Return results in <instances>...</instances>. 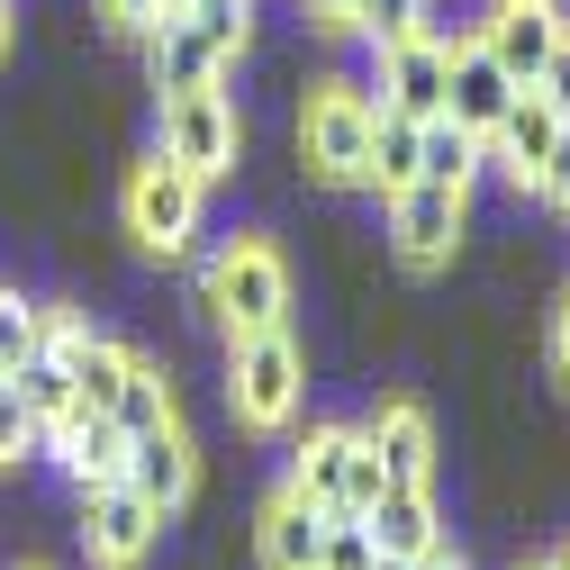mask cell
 <instances>
[{
    "instance_id": "6da1fadb",
    "label": "cell",
    "mask_w": 570,
    "mask_h": 570,
    "mask_svg": "<svg viewBox=\"0 0 570 570\" xmlns=\"http://www.w3.org/2000/svg\"><path fill=\"white\" fill-rule=\"evenodd\" d=\"M372 82L363 73H317L291 127V155L317 190H372Z\"/></svg>"
},
{
    "instance_id": "7a4b0ae2",
    "label": "cell",
    "mask_w": 570,
    "mask_h": 570,
    "mask_svg": "<svg viewBox=\"0 0 570 570\" xmlns=\"http://www.w3.org/2000/svg\"><path fill=\"white\" fill-rule=\"evenodd\" d=\"M308 407V353L291 326H263V335H227V416L245 435H281L299 425Z\"/></svg>"
},
{
    "instance_id": "3957f363",
    "label": "cell",
    "mask_w": 570,
    "mask_h": 570,
    "mask_svg": "<svg viewBox=\"0 0 570 570\" xmlns=\"http://www.w3.org/2000/svg\"><path fill=\"white\" fill-rule=\"evenodd\" d=\"M199 317H218L227 335H263L291 326V263L272 236H227L199 272Z\"/></svg>"
},
{
    "instance_id": "277c9868",
    "label": "cell",
    "mask_w": 570,
    "mask_h": 570,
    "mask_svg": "<svg viewBox=\"0 0 570 570\" xmlns=\"http://www.w3.org/2000/svg\"><path fill=\"white\" fill-rule=\"evenodd\" d=\"M155 155L181 164L190 181H236L245 164V109L227 82H208V91H164L155 100Z\"/></svg>"
},
{
    "instance_id": "5b68a950",
    "label": "cell",
    "mask_w": 570,
    "mask_h": 570,
    "mask_svg": "<svg viewBox=\"0 0 570 570\" xmlns=\"http://www.w3.org/2000/svg\"><path fill=\"white\" fill-rule=\"evenodd\" d=\"M199 199H208V181H190V173L164 164V155H136L127 181H118V227H127L136 254L173 263V254H190V236H199Z\"/></svg>"
},
{
    "instance_id": "8992f818",
    "label": "cell",
    "mask_w": 570,
    "mask_h": 570,
    "mask_svg": "<svg viewBox=\"0 0 570 570\" xmlns=\"http://www.w3.org/2000/svg\"><path fill=\"white\" fill-rule=\"evenodd\" d=\"M381 208H390V254L407 272H444L471 236V190H453V181H407Z\"/></svg>"
},
{
    "instance_id": "52a82bcc",
    "label": "cell",
    "mask_w": 570,
    "mask_h": 570,
    "mask_svg": "<svg viewBox=\"0 0 570 570\" xmlns=\"http://www.w3.org/2000/svg\"><path fill=\"white\" fill-rule=\"evenodd\" d=\"M164 508H146L127 480H100V489H82V517H73V534H82V552H91V570H146L155 561V543H164Z\"/></svg>"
},
{
    "instance_id": "ba28073f",
    "label": "cell",
    "mask_w": 570,
    "mask_h": 570,
    "mask_svg": "<svg viewBox=\"0 0 570 570\" xmlns=\"http://www.w3.org/2000/svg\"><path fill=\"white\" fill-rule=\"evenodd\" d=\"M444 55H453V37H399V46H372V109H399V118H444Z\"/></svg>"
},
{
    "instance_id": "9c48e42d",
    "label": "cell",
    "mask_w": 570,
    "mask_h": 570,
    "mask_svg": "<svg viewBox=\"0 0 570 570\" xmlns=\"http://www.w3.org/2000/svg\"><path fill=\"white\" fill-rule=\"evenodd\" d=\"M146 508H164V517H181L190 508V489H199V444H190V425L173 416V425H146V435H127V471H118Z\"/></svg>"
},
{
    "instance_id": "30bf717a",
    "label": "cell",
    "mask_w": 570,
    "mask_h": 570,
    "mask_svg": "<svg viewBox=\"0 0 570 570\" xmlns=\"http://www.w3.org/2000/svg\"><path fill=\"white\" fill-rule=\"evenodd\" d=\"M517 91H525V82H517L480 37H453V55H444V118H453V127H471L480 146H489V127L508 118Z\"/></svg>"
},
{
    "instance_id": "8fae6325",
    "label": "cell",
    "mask_w": 570,
    "mask_h": 570,
    "mask_svg": "<svg viewBox=\"0 0 570 570\" xmlns=\"http://www.w3.org/2000/svg\"><path fill=\"white\" fill-rule=\"evenodd\" d=\"M561 28H570L561 0H489V19H480L471 37H480L498 63H508L517 82H534V73H543V55L561 46Z\"/></svg>"
},
{
    "instance_id": "7c38bea8",
    "label": "cell",
    "mask_w": 570,
    "mask_h": 570,
    "mask_svg": "<svg viewBox=\"0 0 570 570\" xmlns=\"http://www.w3.org/2000/svg\"><path fill=\"white\" fill-rule=\"evenodd\" d=\"M363 444L381 453L390 489H435V416H425L407 390H399V399H381V407L363 416Z\"/></svg>"
},
{
    "instance_id": "4fadbf2b",
    "label": "cell",
    "mask_w": 570,
    "mask_h": 570,
    "mask_svg": "<svg viewBox=\"0 0 570 570\" xmlns=\"http://www.w3.org/2000/svg\"><path fill=\"white\" fill-rule=\"evenodd\" d=\"M136 55H146V91H155V100H164V91H208V82L227 73V55L208 46L181 10H164L146 37H136Z\"/></svg>"
},
{
    "instance_id": "5bb4252c",
    "label": "cell",
    "mask_w": 570,
    "mask_h": 570,
    "mask_svg": "<svg viewBox=\"0 0 570 570\" xmlns=\"http://www.w3.org/2000/svg\"><path fill=\"white\" fill-rule=\"evenodd\" d=\"M552 146H561V118H552V100L525 82V91L508 100V118L489 127V164L508 173V190H517V199H534V173H543V155H552Z\"/></svg>"
},
{
    "instance_id": "9a60e30c",
    "label": "cell",
    "mask_w": 570,
    "mask_h": 570,
    "mask_svg": "<svg viewBox=\"0 0 570 570\" xmlns=\"http://www.w3.org/2000/svg\"><path fill=\"white\" fill-rule=\"evenodd\" d=\"M46 453L63 462V480H73V489H100V480L127 471V425H118L109 407H73L63 425H46Z\"/></svg>"
},
{
    "instance_id": "2e32d148",
    "label": "cell",
    "mask_w": 570,
    "mask_h": 570,
    "mask_svg": "<svg viewBox=\"0 0 570 570\" xmlns=\"http://www.w3.org/2000/svg\"><path fill=\"white\" fill-rule=\"evenodd\" d=\"M363 525H372V543H381L390 570H407V561H425V552L444 543V508H435V489H381L372 508H363Z\"/></svg>"
},
{
    "instance_id": "e0dca14e",
    "label": "cell",
    "mask_w": 570,
    "mask_h": 570,
    "mask_svg": "<svg viewBox=\"0 0 570 570\" xmlns=\"http://www.w3.org/2000/svg\"><path fill=\"white\" fill-rule=\"evenodd\" d=\"M317 552H326V508H308L299 489H272L254 517V561L263 570H317Z\"/></svg>"
},
{
    "instance_id": "ac0fdd59",
    "label": "cell",
    "mask_w": 570,
    "mask_h": 570,
    "mask_svg": "<svg viewBox=\"0 0 570 570\" xmlns=\"http://www.w3.org/2000/svg\"><path fill=\"white\" fill-rule=\"evenodd\" d=\"M353 425H308V444L291 453V480L281 489H299L308 508H326V517H344V480H353Z\"/></svg>"
},
{
    "instance_id": "d6986e66",
    "label": "cell",
    "mask_w": 570,
    "mask_h": 570,
    "mask_svg": "<svg viewBox=\"0 0 570 570\" xmlns=\"http://www.w3.org/2000/svg\"><path fill=\"white\" fill-rule=\"evenodd\" d=\"M127 435H146V425H173L181 416V390H173V363H155V353H136L127 363V390H118V407H109Z\"/></svg>"
},
{
    "instance_id": "ffe728a7",
    "label": "cell",
    "mask_w": 570,
    "mask_h": 570,
    "mask_svg": "<svg viewBox=\"0 0 570 570\" xmlns=\"http://www.w3.org/2000/svg\"><path fill=\"white\" fill-rule=\"evenodd\" d=\"M416 164H425V127L416 118H399V109H381L372 118V190L390 199V190H407L416 181Z\"/></svg>"
},
{
    "instance_id": "44dd1931",
    "label": "cell",
    "mask_w": 570,
    "mask_h": 570,
    "mask_svg": "<svg viewBox=\"0 0 570 570\" xmlns=\"http://www.w3.org/2000/svg\"><path fill=\"white\" fill-rule=\"evenodd\" d=\"M480 164H489V146H480L471 127L425 118V164H416V181H453V190H471V181H480Z\"/></svg>"
},
{
    "instance_id": "7402d4cb",
    "label": "cell",
    "mask_w": 570,
    "mask_h": 570,
    "mask_svg": "<svg viewBox=\"0 0 570 570\" xmlns=\"http://www.w3.org/2000/svg\"><path fill=\"white\" fill-rule=\"evenodd\" d=\"M37 335H46V299H28V291L0 281V381H10L19 363H37Z\"/></svg>"
},
{
    "instance_id": "603a6c76",
    "label": "cell",
    "mask_w": 570,
    "mask_h": 570,
    "mask_svg": "<svg viewBox=\"0 0 570 570\" xmlns=\"http://www.w3.org/2000/svg\"><path fill=\"white\" fill-rule=\"evenodd\" d=\"M10 381H19V399H28V416H37V425H63V416L82 407V399H73V372H63L55 353H37V363H19Z\"/></svg>"
},
{
    "instance_id": "cb8c5ba5",
    "label": "cell",
    "mask_w": 570,
    "mask_h": 570,
    "mask_svg": "<svg viewBox=\"0 0 570 570\" xmlns=\"http://www.w3.org/2000/svg\"><path fill=\"white\" fill-rule=\"evenodd\" d=\"M425 28H435V0H363V10H353V37L363 46H399V37H425Z\"/></svg>"
},
{
    "instance_id": "d4e9b609",
    "label": "cell",
    "mask_w": 570,
    "mask_h": 570,
    "mask_svg": "<svg viewBox=\"0 0 570 570\" xmlns=\"http://www.w3.org/2000/svg\"><path fill=\"white\" fill-rule=\"evenodd\" d=\"M181 19H190L208 46H218L227 63H245V55H254V0H190Z\"/></svg>"
},
{
    "instance_id": "484cf974",
    "label": "cell",
    "mask_w": 570,
    "mask_h": 570,
    "mask_svg": "<svg viewBox=\"0 0 570 570\" xmlns=\"http://www.w3.org/2000/svg\"><path fill=\"white\" fill-rule=\"evenodd\" d=\"M28 453H46V425L28 416V399H19V381H0V471H19Z\"/></svg>"
},
{
    "instance_id": "4316f807",
    "label": "cell",
    "mask_w": 570,
    "mask_h": 570,
    "mask_svg": "<svg viewBox=\"0 0 570 570\" xmlns=\"http://www.w3.org/2000/svg\"><path fill=\"white\" fill-rule=\"evenodd\" d=\"M317 570H381L372 525H363V517H326V552H317Z\"/></svg>"
},
{
    "instance_id": "83f0119b",
    "label": "cell",
    "mask_w": 570,
    "mask_h": 570,
    "mask_svg": "<svg viewBox=\"0 0 570 570\" xmlns=\"http://www.w3.org/2000/svg\"><path fill=\"white\" fill-rule=\"evenodd\" d=\"M91 19H100L109 37H146V28L164 19V0H91Z\"/></svg>"
},
{
    "instance_id": "f1b7e54d",
    "label": "cell",
    "mask_w": 570,
    "mask_h": 570,
    "mask_svg": "<svg viewBox=\"0 0 570 570\" xmlns=\"http://www.w3.org/2000/svg\"><path fill=\"white\" fill-rule=\"evenodd\" d=\"M534 199L552 208V218H570V127H561V146L543 155V173H534Z\"/></svg>"
},
{
    "instance_id": "f546056e",
    "label": "cell",
    "mask_w": 570,
    "mask_h": 570,
    "mask_svg": "<svg viewBox=\"0 0 570 570\" xmlns=\"http://www.w3.org/2000/svg\"><path fill=\"white\" fill-rule=\"evenodd\" d=\"M534 91H543V100H552V118L570 127V28H561V46L543 55V73H534Z\"/></svg>"
},
{
    "instance_id": "4dcf8cb0",
    "label": "cell",
    "mask_w": 570,
    "mask_h": 570,
    "mask_svg": "<svg viewBox=\"0 0 570 570\" xmlns=\"http://www.w3.org/2000/svg\"><path fill=\"white\" fill-rule=\"evenodd\" d=\"M353 10H363V0H299V19L317 37H353Z\"/></svg>"
},
{
    "instance_id": "1f68e13d",
    "label": "cell",
    "mask_w": 570,
    "mask_h": 570,
    "mask_svg": "<svg viewBox=\"0 0 570 570\" xmlns=\"http://www.w3.org/2000/svg\"><path fill=\"white\" fill-rule=\"evenodd\" d=\"M552 381H561V390H570V299H561V308H552Z\"/></svg>"
},
{
    "instance_id": "d6a6232c",
    "label": "cell",
    "mask_w": 570,
    "mask_h": 570,
    "mask_svg": "<svg viewBox=\"0 0 570 570\" xmlns=\"http://www.w3.org/2000/svg\"><path fill=\"white\" fill-rule=\"evenodd\" d=\"M407 570H471V561H462L453 543H435V552H425V561H407Z\"/></svg>"
},
{
    "instance_id": "836d02e7",
    "label": "cell",
    "mask_w": 570,
    "mask_h": 570,
    "mask_svg": "<svg viewBox=\"0 0 570 570\" xmlns=\"http://www.w3.org/2000/svg\"><path fill=\"white\" fill-rule=\"evenodd\" d=\"M10 46H19V0H0V63H10Z\"/></svg>"
},
{
    "instance_id": "e575fe53",
    "label": "cell",
    "mask_w": 570,
    "mask_h": 570,
    "mask_svg": "<svg viewBox=\"0 0 570 570\" xmlns=\"http://www.w3.org/2000/svg\"><path fill=\"white\" fill-rule=\"evenodd\" d=\"M552 570H570V543H561V552H552Z\"/></svg>"
},
{
    "instance_id": "d590c367",
    "label": "cell",
    "mask_w": 570,
    "mask_h": 570,
    "mask_svg": "<svg viewBox=\"0 0 570 570\" xmlns=\"http://www.w3.org/2000/svg\"><path fill=\"white\" fill-rule=\"evenodd\" d=\"M164 10H190V0H164Z\"/></svg>"
},
{
    "instance_id": "8d00e7d4",
    "label": "cell",
    "mask_w": 570,
    "mask_h": 570,
    "mask_svg": "<svg viewBox=\"0 0 570 570\" xmlns=\"http://www.w3.org/2000/svg\"><path fill=\"white\" fill-rule=\"evenodd\" d=\"M543 570H552V561H543Z\"/></svg>"
},
{
    "instance_id": "74e56055",
    "label": "cell",
    "mask_w": 570,
    "mask_h": 570,
    "mask_svg": "<svg viewBox=\"0 0 570 570\" xmlns=\"http://www.w3.org/2000/svg\"><path fill=\"white\" fill-rule=\"evenodd\" d=\"M561 299H570V291H561Z\"/></svg>"
}]
</instances>
